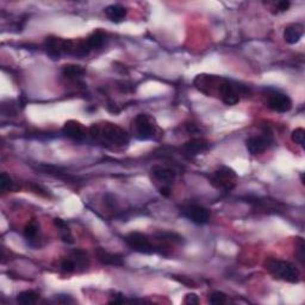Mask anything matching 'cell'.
Listing matches in <instances>:
<instances>
[{"label":"cell","mask_w":305,"mask_h":305,"mask_svg":"<svg viewBox=\"0 0 305 305\" xmlns=\"http://www.w3.org/2000/svg\"><path fill=\"white\" fill-rule=\"evenodd\" d=\"M89 136L97 142L104 144H112L116 147H123L129 142V136L118 125L112 123L93 124L88 130Z\"/></svg>","instance_id":"obj_1"},{"label":"cell","mask_w":305,"mask_h":305,"mask_svg":"<svg viewBox=\"0 0 305 305\" xmlns=\"http://www.w3.org/2000/svg\"><path fill=\"white\" fill-rule=\"evenodd\" d=\"M265 267L274 278L280 279V280L292 282V284H296V282H299L301 280L299 270L289 261L278 259H267L265 262Z\"/></svg>","instance_id":"obj_2"},{"label":"cell","mask_w":305,"mask_h":305,"mask_svg":"<svg viewBox=\"0 0 305 305\" xmlns=\"http://www.w3.org/2000/svg\"><path fill=\"white\" fill-rule=\"evenodd\" d=\"M237 175L234 169L229 167H221L220 169L215 170L214 174L210 178V183L214 187L223 191H230L235 187V180Z\"/></svg>","instance_id":"obj_3"},{"label":"cell","mask_w":305,"mask_h":305,"mask_svg":"<svg viewBox=\"0 0 305 305\" xmlns=\"http://www.w3.org/2000/svg\"><path fill=\"white\" fill-rule=\"evenodd\" d=\"M127 245L130 247L133 250L139 251L142 254H152L155 251L154 249L153 243L150 242V240L145 236L144 234L139 233V231H133V233H129L127 236L124 237Z\"/></svg>","instance_id":"obj_4"},{"label":"cell","mask_w":305,"mask_h":305,"mask_svg":"<svg viewBox=\"0 0 305 305\" xmlns=\"http://www.w3.org/2000/svg\"><path fill=\"white\" fill-rule=\"evenodd\" d=\"M134 127H135L137 139H149L155 134V125H154L153 119L145 113H139L136 117L134 121Z\"/></svg>","instance_id":"obj_5"},{"label":"cell","mask_w":305,"mask_h":305,"mask_svg":"<svg viewBox=\"0 0 305 305\" xmlns=\"http://www.w3.org/2000/svg\"><path fill=\"white\" fill-rule=\"evenodd\" d=\"M181 215L195 224H206L210 221V212L208 209L199 205H187L181 210Z\"/></svg>","instance_id":"obj_6"},{"label":"cell","mask_w":305,"mask_h":305,"mask_svg":"<svg viewBox=\"0 0 305 305\" xmlns=\"http://www.w3.org/2000/svg\"><path fill=\"white\" fill-rule=\"evenodd\" d=\"M242 87H239L236 83H230L228 80H223L221 83L218 91H220L221 98H222L223 103L226 105H236L240 102V94H241Z\"/></svg>","instance_id":"obj_7"},{"label":"cell","mask_w":305,"mask_h":305,"mask_svg":"<svg viewBox=\"0 0 305 305\" xmlns=\"http://www.w3.org/2000/svg\"><path fill=\"white\" fill-rule=\"evenodd\" d=\"M268 108L276 112H289L292 109V100L287 94L273 93L268 97Z\"/></svg>","instance_id":"obj_8"},{"label":"cell","mask_w":305,"mask_h":305,"mask_svg":"<svg viewBox=\"0 0 305 305\" xmlns=\"http://www.w3.org/2000/svg\"><path fill=\"white\" fill-rule=\"evenodd\" d=\"M272 142L273 139L268 135L253 136L249 137L246 141V147H247V150L251 155H259V154L264 153L272 144Z\"/></svg>","instance_id":"obj_9"},{"label":"cell","mask_w":305,"mask_h":305,"mask_svg":"<svg viewBox=\"0 0 305 305\" xmlns=\"http://www.w3.org/2000/svg\"><path fill=\"white\" fill-rule=\"evenodd\" d=\"M63 134L69 139H72L73 141L81 142L86 139L87 136V129L83 127L80 122L77 121H68L64 123L62 128Z\"/></svg>","instance_id":"obj_10"},{"label":"cell","mask_w":305,"mask_h":305,"mask_svg":"<svg viewBox=\"0 0 305 305\" xmlns=\"http://www.w3.org/2000/svg\"><path fill=\"white\" fill-rule=\"evenodd\" d=\"M209 147H210L209 142L205 141L204 139H192L183 145V150L187 154V155L195 156L206 152V150L209 149Z\"/></svg>","instance_id":"obj_11"},{"label":"cell","mask_w":305,"mask_h":305,"mask_svg":"<svg viewBox=\"0 0 305 305\" xmlns=\"http://www.w3.org/2000/svg\"><path fill=\"white\" fill-rule=\"evenodd\" d=\"M152 175L155 180L164 183L166 186H168V184L172 183L175 179V170L168 168V167L156 165V166L152 167Z\"/></svg>","instance_id":"obj_12"},{"label":"cell","mask_w":305,"mask_h":305,"mask_svg":"<svg viewBox=\"0 0 305 305\" xmlns=\"http://www.w3.org/2000/svg\"><path fill=\"white\" fill-rule=\"evenodd\" d=\"M96 256L103 265H108V266H123L124 265V260H123L122 255H119V254L110 253V251L105 250V249H103V248L96 249Z\"/></svg>","instance_id":"obj_13"},{"label":"cell","mask_w":305,"mask_h":305,"mask_svg":"<svg viewBox=\"0 0 305 305\" xmlns=\"http://www.w3.org/2000/svg\"><path fill=\"white\" fill-rule=\"evenodd\" d=\"M304 35V28L302 24L293 23L287 25L284 30V38L286 43L296 44L301 41V38Z\"/></svg>","instance_id":"obj_14"},{"label":"cell","mask_w":305,"mask_h":305,"mask_svg":"<svg viewBox=\"0 0 305 305\" xmlns=\"http://www.w3.org/2000/svg\"><path fill=\"white\" fill-rule=\"evenodd\" d=\"M63 41L64 40L62 38L54 37V36L47 37L44 47H46L49 56H52L53 58H58L61 56V54H63Z\"/></svg>","instance_id":"obj_15"},{"label":"cell","mask_w":305,"mask_h":305,"mask_svg":"<svg viewBox=\"0 0 305 305\" xmlns=\"http://www.w3.org/2000/svg\"><path fill=\"white\" fill-rule=\"evenodd\" d=\"M127 8L119 4H114V5H110L105 8V15L108 16V18L110 19L111 22L113 23H119L122 22L123 19L127 17Z\"/></svg>","instance_id":"obj_16"},{"label":"cell","mask_w":305,"mask_h":305,"mask_svg":"<svg viewBox=\"0 0 305 305\" xmlns=\"http://www.w3.org/2000/svg\"><path fill=\"white\" fill-rule=\"evenodd\" d=\"M54 224L56 225L58 231H60V236L64 243H68V245L74 243V239H73L71 229H69L68 224H67L63 220H61V218H55Z\"/></svg>","instance_id":"obj_17"},{"label":"cell","mask_w":305,"mask_h":305,"mask_svg":"<svg viewBox=\"0 0 305 305\" xmlns=\"http://www.w3.org/2000/svg\"><path fill=\"white\" fill-rule=\"evenodd\" d=\"M38 231H40V224H38V222L36 220H31L25 225L24 236L31 246H33V242L37 240Z\"/></svg>","instance_id":"obj_18"},{"label":"cell","mask_w":305,"mask_h":305,"mask_svg":"<svg viewBox=\"0 0 305 305\" xmlns=\"http://www.w3.org/2000/svg\"><path fill=\"white\" fill-rule=\"evenodd\" d=\"M62 73L64 77L69 79H79L86 74V69L79 64H66L63 66Z\"/></svg>","instance_id":"obj_19"},{"label":"cell","mask_w":305,"mask_h":305,"mask_svg":"<svg viewBox=\"0 0 305 305\" xmlns=\"http://www.w3.org/2000/svg\"><path fill=\"white\" fill-rule=\"evenodd\" d=\"M86 41H87L89 49H98L104 46L106 41V35L103 31H100V30H98V31H94L89 37L86 38Z\"/></svg>","instance_id":"obj_20"},{"label":"cell","mask_w":305,"mask_h":305,"mask_svg":"<svg viewBox=\"0 0 305 305\" xmlns=\"http://www.w3.org/2000/svg\"><path fill=\"white\" fill-rule=\"evenodd\" d=\"M38 296L40 295H38L37 292H35V291L27 290V291H23V292H21L18 296H17V301H18V303L24 304V305L35 304L36 302L38 301Z\"/></svg>","instance_id":"obj_21"},{"label":"cell","mask_w":305,"mask_h":305,"mask_svg":"<svg viewBox=\"0 0 305 305\" xmlns=\"http://www.w3.org/2000/svg\"><path fill=\"white\" fill-rule=\"evenodd\" d=\"M71 259L75 262V266L80 268H86L88 266V256L86 251L81 250V249H75L72 251Z\"/></svg>","instance_id":"obj_22"},{"label":"cell","mask_w":305,"mask_h":305,"mask_svg":"<svg viewBox=\"0 0 305 305\" xmlns=\"http://www.w3.org/2000/svg\"><path fill=\"white\" fill-rule=\"evenodd\" d=\"M304 249H305L304 240L302 239V237H297V240H296V250H295V255H296V259H297V261H298L299 264H301L302 266L304 265V259H305Z\"/></svg>","instance_id":"obj_23"},{"label":"cell","mask_w":305,"mask_h":305,"mask_svg":"<svg viewBox=\"0 0 305 305\" xmlns=\"http://www.w3.org/2000/svg\"><path fill=\"white\" fill-rule=\"evenodd\" d=\"M304 137H305V130L303 128L295 129V130L292 131V134H291V139H292V141L295 142L296 144L301 145V147H303L304 145Z\"/></svg>","instance_id":"obj_24"},{"label":"cell","mask_w":305,"mask_h":305,"mask_svg":"<svg viewBox=\"0 0 305 305\" xmlns=\"http://www.w3.org/2000/svg\"><path fill=\"white\" fill-rule=\"evenodd\" d=\"M13 186V181L12 179L10 178V175H7L6 173H1L0 175V190L2 192L10 191Z\"/></svg>","instance_id":"obj_25"},{"label":"cell","mask_w":305,"mask_h":305,"mask_svg":"<svg viewBox=\"0 0 305 305\" xmlns=\"http://www.w3.org/2000/svg\"><path fill=\"white\" fill-rule=\"evenodd\" d=\"M209 302L214 305H220L224 304L226 302V296L223 292L216 291V292H212L209 297Z\"/></svg>","instance_id":"obj_26"},{"label":"cell","mask_w":305,"mask_h":305,"mask_svg":"<svg viewBox=\"0 0 305 305\" xmlns=\"http://www.w3.org/2000/svg\"><path fill=\"white\" fill-rule=\"evenodd\" d=\"M61 270L66 273H72L74 272L77 266H75V262L73 261L72 259H64L61 261Z\"/></svg>","instance_id":"obj_27"},{"label":"cell","mask_w":305,"mask_h":305,"mask_svg":"<svg viewBox=\"0 0 305 305\" xmlns=\"http://www.w3.org/2000/svg\"><path fill=\"white\" fill-rule=\"evenodd\" d=\"M291 2L287 1V0H281V1H278L276 5V12L279 13V12H285V11L289 10Z\"/></svg>","instance_id":"obj_28"},{"label":"cell","mask_w":305,"mask_h":305,"mask_svg":"<svg viewBox=\"0 0 305 305\" xmlns=\"http://www.w3.org/2000/svg\"><path fill=\"white\" fill-rule=\"evenodd\" d=\"M184 303H186V304H198V303H199V298H198V296L195 295V293H189V295H186V297H185Z\"/></svg>","instance_id":"obj_29"},{"label":"cell","mask_w":305,"mask_h":305,"mask_svg":"<svg viewBox=\"0 0 305 305\" xmlns=\"http://www.w3.org/2000/svg\"><path fill=\"white\" fill-rule=\"evenodd\" d=\"M179 281L180 282H183V284H185L186 285L187 287H195V284L194 282H193L191 279H187V278H181V279H179Z\"/></svg>","instance_id":"obj_30"},{"label":"cell","mask_w":305,"mask_h":305,"mask_svg":"<svg viewBox=\"0 0 305 305\" xmlns=\"http://www.w3.org/2000/svg\"><path fill=\"white\" fill-rule=\"evenodd\" d=\"M125 302V298L123 295H118V296H113V298L111 299L110 303H123Z\"/></svg>","instance_id":"obj_31"},{"label":"cell","mask_w":305,"mask_h":305,"mask_svg":"<svg viewBox=\"0 0 305 305\" xmlns=\"http://www.w3.org/2000/svg\"><path fill=\"white\" fill-rule=\"evenodd\" d=\"M160 193L162 195H165V197H168V195L170 194L169 186H166V185H165V186H162L160 189Z\"/></svg>","instance_id":"obj_32"}]
</instances>
